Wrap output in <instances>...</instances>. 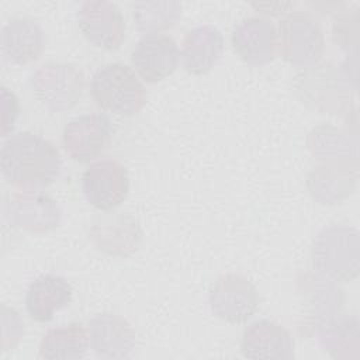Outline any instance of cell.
Instances as JSON below:
<instances>
[{
    "instance_id": "obj_1",
    "label": "cell",
    "mask_w": 360,
    "mask_h": 360,
    "mask_svg": "<svg viewBox=\"0 0 360 360\" xmlns=\"http://www.w3.org/2000/svg\"><path fill=\"white\" fill-rule=\"evenodd\" d=\"M0 169L7 183L20 191H41L59 177L62 159L59 150L44 136L18 132L4 141Z\"/></svg>"
},
{
    "instance_id": "obj_2",
    "label": "cell",
    "mask_w": 360,
    "mask_h": 360,
    "mask_svg": "<svg viewBox=\"0 0 360 360\" xmlns=\"http://www.w3.org/2000/svg\"><path fill=\"white\" fill-rule=\"evenodd\" d=\"M90 94L98 108L120 117H132L146 104L148 93L136 72L125 63H107L90 80Z\"/></svg>"
},
{
    "instance_id": "obj_3",
    "label": "cell",
    "mask_w": 360,
    "mask_h": 360,
    "mask_svg": "<svg viewBox=\"0 0 360 360\" xmlns=\"http://www.w3.org/2000/svg\"><path fill=\"white\" fill-rule=\"evenodd\" d=\"M312 266L335 283H347L359 274V232L343 224L323 228L312 245Z\"/></svg>"
},
{
    "instance_id": "obj_4",
    "label": "cell",
    "mask_w": 360,
    "mask_h": 360,
    "mask_svg": "<svg viewBox=\"0 0 360 360\" xmlns=\"http://www.w3.org/2000/svg\"><path fill=\"white\" fill-rule=\"evenodd\" d=\"M31 89L37 100L51 112L73 108L83 96L86 77L83 70L65 62L41 65L31 76Z\"/></svg>"
},
{
    "instance_id": "obj_5",
    "label": "cell",
    "mask_w": 360,
    "mask_h": 360,
    "mask_svg": "<svg viewBox=\"0 0 360 360\" xmlns=\"http://www.w3.org/2000/svg\"><path fill=\"white\" fill-rule=\"evenodd\" d=\"M278 52L297 68H311L323 53L325 38L318 21L305 11H290L278 22Z\"/></svg>"
},
{
    "instance_id": "obj_6",
    "label": "cell",
    "mask_w": 360,
    "mask_h": 360,
    "mask_svg": "<svg viewBox=\"0 0 360 360\" xmlns=\"http://www.w3.org/2000/svg\"><path fill=\"white\" fill-rule=\"evenodd\" d=\"M349 77L330 63L314 65L297 76L295 89L302 103L325 114H339L350 104Z\"/></svg>"
},
{
    "instance_id": "obj_7",
    "label": "cell",
    "mask_w": 360,
    "mask_h": 360,
    "mask_svg": "<svg viewBox=\"0 0 360 360\" xmlns=\"http://www.w3.org/2000/svg\"><path fill=\"white\" fill-rule=\"evenodd\" d=\"M208 304L217 318L228 323H243L257 311L259 292L246 276L228 273L211 285Z\"/></svg>"
},
{
    "instance_id": "obj_8",
    "label": "cell",
    "mask_w": 360,
    "mask_h": 360,
    "mask_svg": "<svg viewBox=\"0 0 360 360\" xmlns=\"http://www.w3.org/2000/svg\"><path fill=\"white\" fill-rule=\"evenodd\" d=\"M82 190L86 201L100 211L120 207L129 193V177L125 166L115 159H100L84 170Z\"/></svg>"
},
{
    "instance_id": "obj_9",
    "label": "cell",
    "mask_w": 360,
    "mask_h": 360,
    "mask_svg": "<svg viewBox=\"0 0 360 360\" xmlns=\"http://www.w3.org/2000/svg\"><path fill=\"white\" fill-rule=\"evenodd\" d=\"M76 17L80 32L96 48L112 52L124 44L125 18L115 3L107 0L83 1Z\"/></svg>"
},
{
    "instance_id": "obj_10",
    "label": "cell",
    "mask_w": 360,
    "mask_h": 360,
    "mask_svg": "<svg viewBox=\"0 0 360 360\" xmlns=\"http://www.w3.org/2000/svg\"><path fill=\"white\" fill-rule=\"evenodd\" d=\"M89 238L100 252L112 257H128L139 249L142 231L135 217L111 210L93 219Z\"/></svg>"
},
{
    "instance_id": "obj_11",
    "label": "cell",
    "mask_w": 360,
    "mask_h": 360,
    "mask_svg": "<svg viewBox=\"0 0 360 360\" xmlns=\"http://www.w3.org/2000/svg\"><path fill=\"white\" fill-rule=\"evenodd\" d=\"M111 138L110 120L101 112H91L79 115L65 125L62 145L72 160L89 163L110 146Z\"/></svg>"
},
{
    "instance_id": "obj_12",
    "label": "cell",
    "mask_w": 360,
    "mask_h": 360,
    "mask_svg": "<svg viewBox=\"0 0 360 360\" xmlns=\"http://www.w3.org/2000/svg\"><path fill=\"white\" fill-rule=\"evenodd\" d=\"M3 214L10 225L32 233L53 231L62 219L59 204L41 191H20L8 195L4 200Z\"/></svg>"
},
{
    "instance_id": "obj_13",
    "label": "cell",
    "mask_w": 360,
    "mask_h": 360,
    "mask_svg": "<svg viewBox=\"0 0 360 360\" xmlns=\"http://www.w3.org/2000/svg\"><path fill=\"white\" fill-rule=\"evenodd\" d=\"M179 60V46L166 34L143 35L131 52L134 70L146 83H158L169 77L177 69Z\"/></svg>"
},
{
    "instance_id": "obj_14",
    "label": "cell",
    "mask_w": 360,
    "mask_h": 360,
    "mask_svg": "<svg viewBox=\"0 0 360 360\" xmlns=\"http://www.w3.org/2000/svg\"><path fill=\"white\" fill-rule=\"evenodd\" d=\"M235 53L248 65L263 66L270 63L278 51L274 25L262 17H246L232 31Z\"/></svg>"
},
{
    "instance_id": "obj_15",
    "label": "cell",
    "mask_w": 360,
    "mask_h": 360,
    "mask_svg": "<svg viewBox=\"0 0 360 360\" xmlns=\"http://www.w3.org/2000/svg\"><path fill=\"white\" fill-rule=\"evenodd\" d=\"M87 332L90 349L101 359H127L135 349L134 328L117 314H97L89 321Z\"/></svg>"
},
{
    "instance_id": "obj_16",
    "label": "cell",
    "mask_w": 360,
    "mask_h": 360,
    "mask_svg": "<svg viewBox=\"0 0 360 360\" xmlns=\"http://www.w3.org/2000/svg\"><path fill=\"white\" fill-rule=\"evenodd\" d=\"M240 352L253 360H290L294 357V339L278 322L259 319L243 330Z\"/></svg>"
},
{
    "instance_id": "obj_17",
    "label": "cell",
    "mask_w": 360,
    "mask_h": 360,
    "mask_svg": "<svg viewBox=\"0 0 360 360\" xmlns=\"http://www.w3.org/2000/svg\"><path fill=\"white\" fill-rule=\"evenodd\" d=\"M224 35L210 24L188 30L180 46V60L186 72L205 75L219 62L224 53Z\"/></svg>"
},
{
    "instance_id": "obj_18",
    "label": "cell",
    "mask_w": 360,
    "mask_h": 360,
    "mask_svg": "<svg viewBox=\"0 0 360 360\" xmlns=\"http://www.w3.org/2000/svg\"><path fill=\"white\" fill-rule=\"evenodd\" d=\"M45 41L42 27L30 17L11 18L1 28V52L13 65L37 60L45 48Z\"/></svg>"
},
{
    "instance_id": "obj_19",
    "label": "cell",
    "mask_w": 360,
    "mask_h": 360,
    "mask_svg": "<svg viewBox=\"0 0 360 360\" xmlns=\"http://www.w3.org/2000/svg\"><path fill=\"white\" fill-rule=\"evenodd\" d=\"M72 285L58 274H42L28 285L25 309L37 322L51 321L56 312L66 308L72 301Z\"/></svg>"
},
{
    "instance_id": "obj_20",
    "label": "cell",
    "mask_w": 360,
    "mask_h": 360,
    "mask_svg": "<svg viewBox=\"0 0 360 360\" xmlns=\"http://www.w3.org/2000/svg\"><path fill=\"white\" fill-rule=\"evenodd\" d=\"M357 184V163H322L307 179L314 200L321 204H336L347 198Z\"/></svg>"
},
{
    "instance_id": "obj_21",
    "label": "cell",
    "mask_w": 360,
    "mask_h": 360,
    "mask_svg": "<svg viewBox=\"0 0 360 360\" xmlns=\"http://www.w3.org/2000/svg\"><path fill=\"white\" fill-rule=\"evenodd\" d=\"M89 347L87 328L80 322H70L45 332L39 342V356L46 360H79Z\"/></svg>"
},
{
    "instance_id": "obj_22",
    "label": "cell",
    "mask_w": 360,
    "mask_h": 360,
    "mask_svg": "<svg viewBox=\"0 0 360 360\" xmlns=\"http://www.w3.org/2000/svg\"><path fill=\"white\" fill-rule=\"evenodd\" d=\"M309 149L323 163H357L356 146L346 134L330 125H321L309 134Z\"/></svg>"
},
{
    "instance_id": "obj_23",
    "label": "cell",
    "mask_w": 360,
    "mask_h": 360,
    "mask_svg": "<svg viewBox=\"0 0 360 360\" xmlns=\"http://www.w3.org/2000/svg\"><path fill=\"white\" fill-rule=\"evenodd\" d=\"M180 15V1H136L132 4L134 25L145 35L160 34L172 28Z\"/></svg>"
},
{
    "instance_id": "obj_24",
    "label": "cell",
    "mask_w": 360,
    "mask_h": 360,
    "mask_svg": "<svg viewBox=\"0 0 360 360\" xmlns=\"http://www.w3.org/2000/svg\"><path fill=\"white\" fill-rule=\"evenodd\" d=\"M359 322L356 316L330 319L321 326L323 349L333 357H347L349 349H359Z\"/></svg>"
},
{
    "instance_id": "obj_25",
    "label": "cell",
    "mask_w": 360,
    "mask_h": 360,
    "mask_svg": "<svg viewBox=\"0 0 360 360\" xmlns=\"http://www.w3.org/2000/svg\"><path fill=\"white\" fill-rule=\"evenodd\" d=\"M20 115V103L13 91L1 87V136H7Z\"/></svg>"
},
{
    "instance_id": "obj_26",
    "label": "cell",
    "mask_w": 360,
    "mask_h": 360,
    "mask_svg": "<svg viewBox=\"0 0 360 360\" xmlns=\"http://www.w3.org/2000/svg\"><path fill=\"white\" fill-rule=\"evenodd\" d=\"M294 3L291 1H266V3H250V7L256 11H260L266 15L278 17L283 14H287L290 8H292Z\"/></svg>"
}]
</instances>
